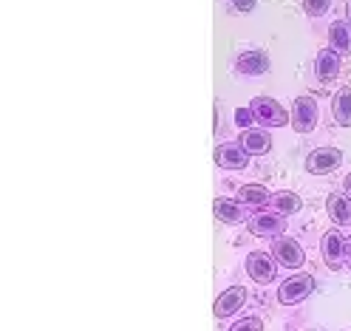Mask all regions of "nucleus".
I'll return each instance as SVG.
<instances>
[{"label":"nucleus","mask_w":351,"mask_h":331,"mask_svg":"<svg viewBox=\"0 0 351 331\" xmlns=\"http://www.w3.org/2000/svg\"><path fill=\"white\" fill-rule=\"evenodd\" d=\"M241 147H244L250 156H261V153H269L272 150V134L261 127H244L241 134Z\"/></svg>","instance_id":"obj_13"},{"label":"nucleus","mask_w":351,"mask_h":331,"mask_svg":"<svg viewBox=\"0 0 351 331\" xmlns=\"http://www.w3.org/2000/svg\"><path fill=\"white\" fill-rule=\"evenodd\" d=\"M328 42H332L328 49H335L340 57L351 54V26L343 23V20H335V23L328 26Z\"/></svg>","instance_id":"obj_17"},{"label":"nucleus","mask_w":351,"mask_h":331,"mask_svg":"<svg viewBox=\"0 0 351 331\" xmlns=\"http://www.w3.org/2000/svg\"><path fill=\"white\" fill-rule=\"evenodd\" d=\"M332 117L340 127H351V88H340L332 97Z\"/></svg>","instance_id":"obj_18"},{"label":"nucleus","mask_w":351,"mask_h":331,"mask_svg":"<svg viewBox=\"0 0 351 331\" xmlns=\"http://www.w3.org/2000/svg\"><path fill=\"white\" fill-rule=\"evenodd\" d=\"M346 269L351 272V235L346 238Z\"/></svg>","instance_id":"obj_23"},{"label":"nucleus","mask_w":351,"mask_h":331,"mask_svg":"<svg viewBox=\"0 0 351 331\" xmlns=\"http://www.w3.org/2000/svg\"><path fill=\"white\" fill-rule=\"evenodd\" d=\"M244 269H247V275H250L252 283H258V286H269V283H275V278H278V260L272 258V252L255 249V252L247 255Z\"/></svg>","instance_id":"obj_2"},{"label":"nucleus","mask_w":351,"mask_h":331,"mask_svg":"<svg viewBox=\"0 0 351 331\" xmlns=\"http://www.w3.org/2000/svg\"><path fill=\"white\" fill-rule=\"evenodd\" d=\"M213 212L218 221H224V224H241V221L247 218V210L241 201H235V198H215L213 201Z\"/></svg>","instance_id":"obj_15"},{"label":"nucleus","mask_w":351,"mask_h":331,"mask_svg":"<svg viewBox=\"0 0 351 331\" xmlns=\"http://www.w3.org/2000/svg\"><path fill=\"white\" fill-rule=\"evenodd\" d=\"M348 193H332L326 201V210H328V218L332 224L337 227H351V201H348Z\"/></svg>","instance_id":"obj_14"},{"label":"nucleus","mask_w":351,"mask_h":331,"mask_svg":"<svg viewBox=\"0 0 351 331\" xmlns=\"http://www.w3.org/2000/svg\"><path fill=\"white\" fill-rule=\"evenodd\" d=\"M250 110H252V117L261 125H267V127H283V125L292 119L287 110H283V105L278 99H272V97H255L252 105H250Z\"/></svg>","instance_id":"obj_4"},{"label":"nucleus","mask_w":351,"mask_h":331,"mask_svg":"<svg viewBox=\"0 0 351 331\" xmlns=\"http://www.w3.org/2000/svg\"><path fill=\"white\" fill-rule=\"evenodd\" d=\"M320 255L323 263L332 272H340L346 267V238L340 235V230H328L320 241Z\"/></svg>","instance_id":"obj_8"},{"label":"nucleus","mask_w":351,"mask_h":331,"mask_svg":"<svg viewBox=\"0 0 351 331\" xmlns=\"http://www.w3.org/2000/svg\"><path fill=\"white\" fill-rule=\"evenodd\" d=\"M292 127L298 130V134H312V130L317 127L320 122V108H317V99L309 97V94H303L295 99L292 105Z\"/></svg>","instance_id":"obj_3"},{"label":"nucleus","mask_w":351,"mask_h":331,"mask_svg":"<svg viewBox=\"0 0 351 331\" xmlns=\"http://www.w3.org/2000/svg\"><path fill=\"white\" fill-rule=\"evenodd\" d=\"M315 74H317V79H320L323 85L335 82V79L340 77V54H337L335 49L317 51V57H315Z\"/></svg>","instance_id":"obj_11"},{"label":"nucleus","mask_w":351,"mask_h":331,"mask_svg":"<svg viewBox=\"0 0 351 331\" xmlns=\"http://www.w3.org/2000/svg\"><path fill=\"white\" fill-rule=\"evenodd\" d=\"M235 69L244 77H261L269 71V54L267 51H244L235 60Z\"/></svg>","instance_id":"obj_12"},{"label":"nucleus","mask_w":351,"mask_h":331,"mask_svg":"<svg viewBox=\"0 0 351 331\" xmlns=\"http://www.w3.org/2000/svg\"><path fill=\"white\" fill-rule=\"evenodd\" d=\"M269 190L261 187V184H244L238 190V201L244 207H267L269 204Z\"/></svg>","instance_id":"obj_19"},{"label":"nucleus","mask_w":351,"mask_h":331,"mask_svg":"<svg viewBox=\"0 0 351 331\" xmlns=\"http://www.w3.org/2000/svg\"><path fill=\"white\" fill-rule=\"evenodd\" d=\"M346 193H348V195H351V173H348V175H346Z\"/></svg>","instance_id":"obj_25"},{"label":"nucleus","mask_w":351,"mask_h":331,"mask_svg":"<svg viewBox=\"0 0 351 331\" xmlns=\"http://www.w3.org/2000/svg\"><path fill=\"white\" fill-rule=\"evenodd\" d=\"M247 300H250L247 286H230V289H224L221 295L215 297V303H213V315H215V320H227V317L238 315L241 308L247 306Z\"/></svg>","instance_id":"obj_6"},{"label":"nucleus","mask_w":351,"mask_h":331,"mask_svg":"<svg viewBox=\"0 0 351 331\" xmlns=\"http://www.w3.org/2000/svg\"><path fill=\"white\" fill-rule=\"evenodd\" d=\"M227 331H263V320H261L258 315H247V317L235 320Z\"/></svg>","instance_id":"obj_20"},{"label":"nucleus","mask_w":351,"mask_h":331,"mask_svg":"<svg viewBox=\"0 0 351 331\" xmlns=\"http://www.w3.org/2000/svg\"><path fill=\"white\" fill-rule=\"evenodd\" d=\"M232 6H235L238 12H244V14H247V12H252V9L258 6V0H232Z\"/></svg>","instance_id":"obj_22"},{"label":"nucleus","mask_w":351,"mask_h":331,"mask_svg":"<svg viewBox=\"0 0 351 331\" xmlns=\"http://www.w3.org/2000/svg\"><path fill=\"white\" fill-rule=\"evenodd\" d=\"M328 6H332V0H303V9L309 17H323L328 12Z\"/></svg>","instance_id":"obj_21"},{"label":"nucleus","mask_w":351,"mask_h":331,"mask_svg":"<svg viewBox=\"0 0 351 331\" xmlns=\"http://www.w3.org/2000/svg\"><path fill=\"white\" fill-rule=\"evenodd\" d=\"M215 164L221 170H244L250 164V153L241 147V142H227L215 147Z\"/></svg>","instance_id":"obj_10"},{"label":"nucleus","mask_w":351,"mask_h":331,"mask_svg":"<svg viewBox=\"0 0 351 331\" xmlns=\"http://www.w3.org/2000/svg\"><path fill=\"white\" fill-rule=\"evenodd\" d=\"M247 227L255 238H280L287 232V218L278 215L275 210H263L247 218Z\"/></svg>","instance_id":"obj_5"},{"label":"nucleus","mask_w":351,"mask_h":331,"mask_svg":"<svg viewBox=\"0 0 351 331\" xmlns=\"http://www.w3.org/2000/svg\"><path fill=\"white\" fill-rule=\"evenodd\" d=\"M272 258L278 260V267H283V269H300L303 263H306V252H303V247L298 244L295 238H272Z\"/></svg>","instance_id":"obj_7"},{"label":"nucleus","mask_w":351,"mask_h":331,"mask_svg":"<svg viewBox=\"0 0 351 331\" xmlns=\"http://www.w3.org/2000/svg\"><path fill=\"white\" fill-rule=\"evenodd\" d=\"M346 23L351 26V0H348V3H346Z\"/></svg>","instance_id":"obj_24"},{"label":"nucleus","mask_w":351,"mask_h":331,"mask_svg":"<svg viewBox=\"0 0 351 331\" xmlns=\"http://www.w3.org/2000/svg\"><path fill=\"white\" fill-rule=\"evenodd\" d=\"M269 207L278 212V215H295V212H300L303 210V198L298 195V193H289V190H278V193H272V198H269Z\"/></svg>","instance_id":"obj_16"},{"label":"nucleus","mask_w":351,"mask_h":331,"mask_svg":"<svg viewBox=\"0 0 351 331\" xmlns=\"http://www.w3.org/2000/svg\"><path fill=\"white\" fill-rule=\"evenodd\" d=\"M340 164H343V153L337 147H317L306 156V173H312V175L335 173Z\"/></svg>","instance_id":"obj_9"},{"label":"nucleus","mask_w":351,"mask_h":331,"mask_svg":"<svg viewBox=\"0 0 351 331\" xmlns=\"http://www.w3.org/2000/svg\"><path fill=\"white\" fill-rule=\"evenodd\" d=\"M309 331H317V328H309Z\"/></svg>","instance_id":"obj_26"},{"label":"nucleus","mask_w":351,"mask_h":331,"mask_svg":"<svg viewBox=\"0 0 351 331\" xmlns=\"http://www.w3.org/2000/svg\"><path fill=\"white\" fill-rule=\"evenodd\" d=\"M317 289V280L309 272H295L278 286V303L280 306H300L303 300H309V295Z\"/></svg>","instance_id":"obj_1"}]
</instances>
